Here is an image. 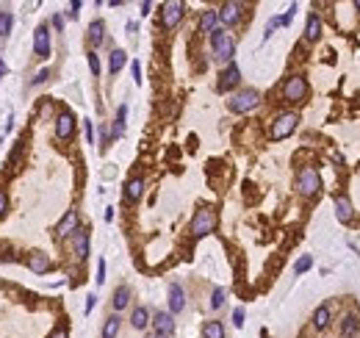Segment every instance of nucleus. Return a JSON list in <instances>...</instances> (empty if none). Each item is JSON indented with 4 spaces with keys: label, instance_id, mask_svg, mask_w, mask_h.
Wrapping results in <instances>:
<instances>
[{
    "label": "nucleus",
    "instance_id": "a19ab883",
    "mask_svg": "<svg viewBox=\"0 0 360 338\" xmlns=\"http://www.w3.org/2000/svg\"><path fill=\"white\" fill-rule=\"evenodd\" d=\"M50 78V70H42V72H36V78H34V83H44V80Z\"/></svg>",
    "mask_w": 360,
    "mask_h": 338
},
{
    "label": "nucleus",
    "instance_id": "c03bdc74",
    "mask_svg": "<svg viewBox=\"0 0 360 338\" xmlns=\"http://www.w3.org/2000/svg\"><path fill=\"white\" fill-rule=\"evenodd\" d=\"M50 338H69V336H67V327H56Z\"/></svg>",
    "mask_w": 360,
    "mask_h": 338
},
{
    "label": "nucleus",
    "instance_id": "37998d69",
    "mask_svg": "<svg viewBox=\"0 0 360 338\" xmlns=\"http://www.w3.org/2000/svg\"><path fill=\"white\" fill-rule=\"evenodd\" d=\"M95 302H97V297H95V294H89V297H86V313H92Z\"/></svg>",
    "mask_w": 360,
    "mask_h": 338
},
{
    "label": "nucleus",
    "instance_id": "72a5a7b5",
    "mask_svg": "<svg viewBox=\"0 0 360 338\" xmlns=\"http://www.w3.org/2000/svg\"><path fill=\"white\" fill-rule=\"evenodd\" d=\"M233 324H236V327H244V308H236V311H233Z\"/></svg>",
    "mask_w": 360,
    "mask_h": 338
},
{
    "label": "nucleus",
    "instance_id": "4c0bfd02",
    "mask_svg": "<svg viewBox=\"0 0 360 338\" xmlns=\"http://www.w3.org/2000/svg\"><path fill=\"white\" fill-rule=\"evenodd\" d=\"M6 211H9V197H6V194L0 191V217H3Z\"/></svg>",
    "mask_w": 360,
    "mask_h": 338
},
{
    "label": "nucleus",
    "instance_id": "423d86ee",
    "mask_svg": "<svg viewBox=\"0 0 360 338\" xmlns=\"http://www.w3.org/2000/svg\"><path fill=\"white\" fill-rule=\"evenodd\" d=\"M308 95V80L302 78V75H291V78L283 83V97L288 103H302Z\"/></svg>",
    "mask_w": 360,
    "mask_h": 338
},
{
    "label": "nucleus",
    "instance_id": "393cba45",
    "mask_svg": "<svg viewBox=\"0 0 360 338\" xmlns=\"http://www.w3.org/2000/svg\"><path fill=\"white\" fill-rule=\"evenodd\" d=\"M330 319H333V313H330L327 305H319L316 311H313V327H316V330H327Z\"/></svg>",
    "mask_w": 360,
    "mask_h": 338
},
{
    "label": "nucleus",
    "instance_id": "412c9836",
    "mask_svg": "<svg viewBox=\"0 0 360 338\" xmlns=\"http://www.w3.org/2000/svg\"><path fill=\"white\" fill-rule=\"evenodd\" d=\"M125 117H128V105H120V108H117V117H114L111 139H122V136H125Z\"/></svg>",
    "mask_w": 360,
    "mask_h": 338
},
{
    "label": "nucleus",
    "instance_id": "ddd939ff",
    "mask_svg": "<svg viewBox=\"0 0 360 338\" xmlns=\"http://www.w3.org/2000/svg\"><path fill=\"white\" fill-rule=\"evenodd\" d=\"M34 53L39 59L50 56V31H47V25H39L34 31Z\"/></svg>",
    "mask_w": 360,
    "mask_h": 338
},
{
    "label": "nucleus",
    "instance_id": "79ce46f5",
    "mask_svg": "<svg viewBox=\"0 0 360 338\" xmlns=\"http://www.w3.org/2000/svg\"><path fill=\"white\" fill-rule=\"evenodd\" d=\"M78 11H80V3H78V0H72V3H69V17H78Z\"/></svg>",
    "mask_w": 360,
    "mask_h": 338
},
{
    "label": "nucleus",
    "instance_id": "58836bf2",
    "mask_svg": "<svg viewBox=\"0 0 360 338\" xmlns=\"http://www.w3.org/2000/svg\"><path fill=\"white\" fill-rule=\"evenodd\" d=\"M83 125H86V139H89V144H92V141H95V128H92V122L89 119H86Z\"/></svg>",
    "mask_w": 360,
    "mask_h": 338
},
{
    "label": "nucleus",
    "instance_id": "de8ad7c7",
    "mask_svg": "<svg viewBox=\"0 0 360 338\" xmlns=\"http://www.w3.org/2000/svg\"><path fill=\"white\" fill-rule=\"evenodd\" d=\"M144 338H158V336H155V333H150V336H144Z\"/></svg>",
    "mask_w": 360,
    "mask_h": 338
},
{
    "label": "nucleus",
    "instance_id": "2f4dec72",
    "mask_svg": "<svg viewBox=\"0 0 360 338\" xmlns=\"http://www.w3.org/2000/svg\"><path fill=\"white\" fill-rule=\"evenodd\" d=\"M310 266H313V255H302V258L294 263V272H297V275H302V272H308Z\"/></svg>",
    "mask_w": 360,
    "mask_h": 338
},
{
    "label": "nucleus",
    "instance_id": "39448f33",
    "mask_svg": "<svg viewBox=\"0 0 360 338\" xmlns=\"http://www.w3.org/2000/svg\"><path fill=\"white\" fill-rule=\"evenodd\" d=\"M297 125H300V117H297L294 111H285V114H280V117H275L272 128H269V136H272L275 141L288 139L294 130H297Z\"/></svg>",
    "mask_w": 360,
    "mask_h": 338
},
{
    "label": "nucleus",
    "instance_id": "c85d7f7f",
    "mask_svg": "<svg viewBox=\"0 0 360 338\" xmlns=\"http://www.w3.org/2000/svg\"><path fill=\"white\" fill-rule=\"evenodd\" d=\"M202 338H224V324L222 321H205L202 324Z\"/></svg>",
    "mask_w": 360,
    "mask_h": 338
},
{
    "label": "nucleus",
    "instance_id": "cd10ccee",
    "mask_svg": "<svg viewBox=\"0 0 360 338\" xmlns=\"http://www.w3.org/2000/svg\"><path fill=\"white\" fill-rule=\"evenodd\" d=\"M120 327H122V319L114 313V316H108L103 324V338H117L120 336Z\"/></svg>",
    "mask_w": 360,
    "mask_h": 338
},
{
    "label": "nucleus",
    "instance_id": "bb28decb",
    "mask_svg": "<svg viewBox=\"0 0 360 338\" xmlns=\"http://www.w3.org/2000/svg\"><path fill=\"white\" fill-rule=\"evenodd\" d=\"M125 61H128V53H125V50H114L111 56H108V72L117 75V72L125 67Z\"/></svg>",
    "mask_w": 360,
    "mask_h": 338
},
{
    "label": "nucleus",
    "instance_id": "a211bd4d",
    "mask_svg": "<svg viewBox=\"0 0 360 338\" xmlns=\"http://www.w3.org/2000/svg\"><path fill=\"white\" fill-rule=\"evenodd\" d=\"M335 217H338V222H352V202L346 194L335 197Z\"/></svg>",
    "mask_w": 360,
    "mask_h": 338
},
{
    "label": "nucleus",
    "instance_id": "a18cd8bd",
    "mask_svg": "<svg viewBox=\"0 0 360 338\" xmlns=\"http://www.w3.org/2000/svg\"><path fill=\"white\" fill-rule=\"evenodd\" d=\"M150 9H153V3H147V0H144V3H141V14L147 17V14H150Z\"/></svg>",
    "mask_w": 360,
    "mask_h": 338
},
{
    "label": "nucleus",
    "instance_id": "f704fd0d",
    "mask_svg": "<svg viewBox=\"0 0 360 338\" xmlns=\"http://www.w3.org/2000/svg\"><path fill=\"white\" fill-rule=\"evenodd\" d=\"M130 70H133V80L141 86V64H139V61H133V64H130Z\"/></svg>",
    "mask_w": 360,
    "mask_h": 338
},
{
    "label": "nucleus",
    "instance_id": "dca6fc26",
    "mask_svg": "<svg viewBox=\"0 0 360 338\" xmlns=\"http://www.w3.org/2000/svg\"><path fill=\"white\" fill-rule=\"evenodd\" d=\"M216 25H219V11L208 9V11H202V14H200V22H197V31H200V34H214Z\"/></svg>",
    "mask_w": 360,
    "mask_h": 338
},
{
    "label": "nucleus",
    "instance_id": "f3484780",
    "mask_svg": "<svg viewBox=\"0 0 360 338\" xmlns=\"http://www.w3.org/2000/svg\"><path fill=\"white\" fill-rule=\"evenodd\" d=\"M183 308H186V294H183L180 283H172L169 286V313L175 316V313H180Z\"/></svg>",
    "mask_w": 360,
    "mask_h": 338
},
{
    "label": "nucleus",
    "instance_id": "a878e982",
    "mask_svg": "<svg viewBox=\"0 0 360 338\" xmlns=\"http://www.w3.org/2000/svg\"><path fill=\"white\" fill-rule=\"evenodd\" d=\"M319 36H321V20H319V14H310L308 28H305V39H308V42H316Z\"/></svg>",
    "mask_w": 360,
    "mask_h": 338
},
{
    "label": "nucleus",
    "instance_id": "c9c22d12",
    "mask_svg": "<svg viewBox=\"0 0 360 338\" xmlns=\"http://www.w3.org/2000/svg\"><path fill=\"white\" fill-rule=\"evenodd\" d=\"M97 283H105V260L103 258L97 263Z\"/></svg>",
    "mask_w": 360,
    "mask_h": 338
},
{
    "label": "nucleus",
    "instance_id": "20e7f679",
    "mask_svg": "<svg viewBox=\"0 0 360 338\" xmlns=\"http://www.w3.org/2000/svg\"><path fill=\"white\" fill-rule=\"evenodd\" d=\"M216 211L214 208H200L197 214H194V219H191V236L194 239H202V236L214 233L216 230Z\"/></svg>",
    "mask_w": 360,
    "mask_h": 338
},
{
    "label": "nucleus",
    "instance_id": "1a4fd4ad",
    "mask_svg": "<svg viewBox=\"0 0 360 338\" xmlns=\"http://www.w3.org/2000/svg\"><path fill=\"white\" fill-rule=\"evenodd\" d=\"M150 324H153V333L158 338H169L172 333H175V319H172L169 311H158L153 316V321H150Z\"/></svg>",
    "mask_w": 360,
    "mask_h": 338
},
{
    "label": "nucleus",
    "instance_id": "f03ea898",
    "mask_svg": "<svg viewBox=\"0 0 360 338\" xmlns=\"http://www.w3.org/2000/svg\"><path fill=\"white\" fill-rule=\"evenodd\" d=\"M297 191L302 197H316L321 191V175H319L316 166H302L300 175H297Z\"/></svg>",
    "mask_w": 360,
    "mask_h": 338
},
{
    "label": "nucleus",
    "instance_id": "09e8293b",
    "mask_svg": "<svg viewBox=\"0 0 360 338\" xmlns=\"http://www.w3.org/2000/svg\"><path fill=\"white\" fill-rule=\"evenodd\" d=\"M355 9H360V0H358V3H355Z\"/></svg>",
    "mask_w": 360,
    "mask_h": 338
},
{
    "label": "nucleus",
    "instance_id": "e433bc0d",
    "mask_svg": "<svg viewBox=\"0 0 360 338\" xmlns=\"http://www.w3.org/2000/svg\"><path fill=\"white\" fill-rule=\"evenodd\" d=\"M108 139H111V136H108V130H105V125H100V144H103V150L108 147Z\"/></svg>",
    "mask_w": 360,
    "mask_h": 338
},
{
    "label": "nucleus",
    "instance_id": "9b49d317",
    "mask_svg": "<svg viewBox=\"0 0 360 338\" xmlns=\"http://www.w3.org/2000/svg\"><path fill=\"white\" fill-rule=\"evenodd\" d=\"M72 255L78 260L89 258V230L86 227H78L75 233H72Z\"/></svg>",
    "mask_w": 360,
    "mask_h": 338
},
{
    "label": "nucleus",
    "instance_id": "2eb2a0df",
    "mask_svg": "<svg viewBox=\"0 0 360 338\" xmlns=\"http://www.w3.org/2000/svg\"><path fill=\"white\" fill-rule=\"evenodd\" d=\"M75 230H78V211H67L64 219L59 222V227H56V236H59V239H67V236H72Z\"/></svg>",
    "mask_w": 360,
    "mask_h": 338
},
{
    "label": "nucleus",
    "instance_id": "4468645a",
    "mask_svg": "<svg viewBox=\"0 0 360 338\" xmlns=\"http://www.w3.org/2000/svg\"><path fill=\"white\" fill-rule=\"evenodd\" d=\"M25 263H28V269L34 272V275H44V272H50V255H44V252H31L25 258Z\"/></svg>",
    "mask_w": 360,
    "mask_h": 338
},
{
    "label": "nucleus",
    "instance_id": "b1692460",
    "mask_svg": "<svg viewBox=\"0 0 360 338\" xmlns=\"http://www.w3.org/2000/svg\"><path fill=\"white\" fill-rule=\"evenodd\" d=\"M128 302H130V288L128 286H120L117 291H114V297H111L114 311H125V308H128Z\"/></svg>",
    "mask_w": 360,
    "mask_h": 338
},
{
    "label": "nucleus",
    "instance_id": "ea45409f",
    "mask_svg": "<svg viewBox=\"0 0 360 338\" xmlns=\"http://www.w3.org/2000/svg\"><path fill=\"white\" fill-rule=\"evenodd\" d=\"M53 28H56V31H64V17H61V14H53Z\"/></svg>",
    "mask_w": 360,
    "mask_h": 338
},
{
    "label": "nucleus",
    "instance_id": "6e6552de",
    "mask_svg": "<svg viewBox=\"0 0 360 338\" xmlns=\"http://www.w3.org/2000/svg\"><path fill=\"white\" fill-rule=\"evenodd\" d=\"M239 80H241V70H239V64H227L222 70V75H219V80H216V92H230V89H236L239 86Z\"/></svg>",
    "mask_w": 360,
    "mask_h": 338
},
{
    "label": "nucleus",
    "instance_id": "49530a36",
    "mask_svg": "<svg viewBox=\"0 0 360 338\" xmlns=\"http://www.w3.org/2000/svg\"><path fill=\"white\" fill-rule=\"evenodd\" d=\"M3 72H6V64H3V61H0V78H3Z\"/></svg>",
    "mask_w": 360,
    "mask_h": 338
},
{
    "label": "nucleus",
    "instance_id": "f8f14e48",
    "mask_svg": "<svg viewBox=\"0 0 360 338\" xmlns=\"http://www.w3.org/2000/svg\"><path fill=\"white\" fill-rule=\"evenodd\" d=\"M241 9H244V6H241V3H222V6H219V22H222V25H239V20H241Z\"/></svg>",
    "mask_w": 360,
    "mask_h": 338
},
{
    "label": "nucleus",
    "instance_id": "aec40b11",
    "mask_svg": "<svg viewBox=\"0 0 360 338\" xmlns=\"http://www.w3.org/2000/svg\"><path fill=\"white\" fill-rule=\"evenodd\" d=\"M358 330H360V319L355 316V313H346V316L341 319V338L358 336Z\"/></svg>",
    "mask_w": 360,
    "mask_h": 338
},
{
    "label": "nucleus",
    "instance_id": "7ed1b4c3",
    "mask_svg": "<svg viewBox=\"0 0 360 338\" xmlns=\"http://www.w3.org/2000/svg\"><path fill=\"white\" fill-rule=\"evenodd\" d=\"M258 103H260V95H258L255 89H239L236 95H230L227 108H230L233 114H247V111H252Z\"/></svg>",
    "mask_w": 360,
    "mask_h": 338
},
{
    "label": "nucleus",
    "instance_id": "473e14b6",
    "mask_svg": "<svg viewBox=\"0 0 360 338\" xmlns=\"http://www.w3.org/2000/svg\"><path fill=\"white\" fill-rule=\"evenodd\" d=\"M89 70H92V75H100V59H97L95 50L89 53Z\"/></svg>",
    "mask_w": 360,
    "mask_h": 338
},
{
    "label": "nucleus",
    "instance_id": "7c9ffc66",
    "mask_svg": "<svg viewBox=\"0 0 360 338\" xmlns=\"http://www.w3.org/2000/svg\"><path fill=\"white\" fill-rule=\"evenodd\" d=\"M224 297H227L224 288H214V294H211V308H214V311H219L224 305Z\"/></svg>",
    "mask_w": 360,
    "mask_h": 338
},
{
    "label": "nucleus",
    "instance_id": "4be33fe9",
    "mask_svg": "<svg viewBox=\"0 0 360 338\" xmlns=\"http://www.w3.org/2000/svg\"><path fill=\"white\" fill-rule=\"evenodd\" d=\"M130 324H133L136 330H147V324H150V311H147L144 305L133 308V313H130Z\"/></svg>",
    "mask_w": 360,
    "mask_h": 338
},
{
    "label": "nucleus",
    "instance_id": "f257e3e1",
    "mask_svg": "<svg viewBox=\"0 0 360 338\" xmlns=\"http://www.w3.org/2000/svg\"><path fill=\"white\" fill-rule=\"evenodd\" d=\"M211 47H214V59L216 61H224V64H230L233 61L236 42H233V36L227 34L224 28H216L214 34H211Z\"/></svg>",
    "mask_w": 360,
    "mask_h": 338
},
{
    "label": "nucleus",
    "instance_id": "c756f323",
    "mask_svg": "<svg viewBox=\"0 0 360 338\" xmlns=\"http://www.w3.org/2000/svg\"><path fill=\"white\" fill-rule=\"evenodd\" d=\"M11 25H14L11 11H0V36H9L11 34Z\"/></svg>",
    "mask_w": 360,
    "mask_h": 338
},
{
    "label": "nucleus",
    "instance_id": "5701e85b",
    "mask_svg": "<svg viewBox=\"0 0 360 338\" xmlns=\"http://www.w3.org/2000/svg\"><path fill=\"white\" fill-rule=\"evenodd\" d=\"M103 39H105V22H103V20H95V22L89 25V44L100 47Z\"/></svg>",
    "mask_w": 360,
    "mask_h": 338
},
{
    "label": "nucleus",
    "instance_id": "9d476101",
    "mask_svg": "<svg viewBox=\"0 0 360 338\" xmlns=\"http://www.w3.org/2000/svg\"><path fill=\"white\" fill-rule=\"evenodd\" d=\"M72 133H75V117L69 111H61L56 117V139L67 141V139H72Z\"/></svg>",
    "mask_w": 360,
    "mask_h": 338
},
{
    "label": "nucleus",
    "instance_id": "6ab92c4d",
    "mask_svg": "<svg viewBox=\"0 0 360 338\" xmlns=\"http://www.w3.org/2000/svg\"><path fill=\"white\" fill-rule=\"evenodd\" d=\"M141 194H144V180H141V178L128 180V186H125V202H139Z\"/></svg>",
    "mask_w": 360,
    "mask_h": 338
},
{
    "label": "nucleus",
    "instance_id": "0eeeda50",
    "mask_svg": "<svg viewBox=\"0 0 360 338\" xmlns=\"http://www.w3.org/2000/svg\"><path fill=\"white\" fill-rule=\"evenodd\" d=\"M183 14H186V6L180 3V0H169V3H163L161 6V25L169 31V28H175L183 20Z\"/></svg>",
    "mask_w": 360,
    "mask_h": 338
}]
</instances>
